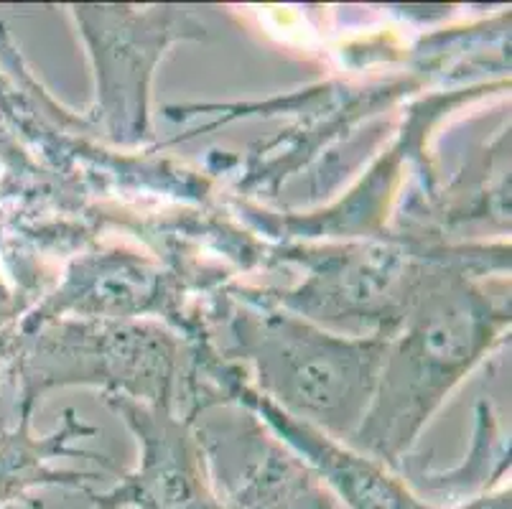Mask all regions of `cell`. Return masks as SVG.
Returning <instances> with one entry per match:
<instances>
[{
	"label": "cell",
	"mask_w": 512,
	"mask_h": 509,
	"mask_svg": "<svg viewBox=\"0 0 512 509\" xmlns=\"http://www.w3.org/2000/svg\"><path fill=\"white\" fill-rule=\"evenodd\" d=\"M487 252L441 270L388 336L370 410L347 446L398 469L446 395L500 342L510 306H497L472 275Z\"/></svg>",
	"instance_id": "6da1fadb"
},
{
	"label": "cell",
	"mask_w": 512,
	"mask_h": 509,
	"mask_svg": "<svg viewBox=\"0 0 512 509\" xmlns=\"http://www.w3.org/2000/svg\"><path fill=\"white\" fill-rule=\"evenodd\" d=\"M222 370L225 372L220 375V390L225 400H235L253 410L265 426L311 466V471L339 499L344 509H436L421 502L398 476L390 474L385 464L281 413L276 405L268 403L250 387L240 367L225 364ZM456 509H510V499L502 494L497 499L469 502Z\"/></svg>",
	"instance_id": "ba28073f"
},
{
	"label": "cell",
	"mask_w": 512,
	"mask_h": 509,
	"mask_svg": "<svg viewBox=\"0 0 512 509\" xmlns=\"http://www.w3.org/2000/svg\"><path fill=\"white\" fill-rule=\"evenodd\" d=\"M220 509H344L311 466L235 400L189 415Z\"/></svg>",
	"instance_id": "8992f818"
},
{
	"label": "cell",
	"mask_w": 512,
	"mask_h": 509,
	"mask_svg": "<svg viewBox=\"0 0 512 509\" xmlns=\"http://www.w3.org/2000/svg\"><path fill=\"white\" fill-rule=\"evenodd\" d=\"M184 288L176 273L138 252H92L69 265L64 283L46 296L18 329L49 319H148L166 316L181 329L184 319Z\"/></svg>",
	"instance_id": "9c48e42d"
},
{
	"label": "cell",
	"mask_w": 512,
	"mask_h": 509,
	"mask_svg": "<svg viewBox=\"0 0 512 509\" xmlns=\"http://www.w3.org/2000/svg\"><path fill=\"white\" fill-rule=\"evenodd\" d=\"M222 326L227 359L242 362L258 395L329 438L352 441L375 395L385 336L329 331L268 296H227Z\"/></svg>",
	"instance_id": "7a4b0ae2"
},
{
	"label": "cell",
	"mask_w": 512,
	"mask_h": 509,
	"mask_svg": "<svg viewBox=\"0 0 512 509\" xmlns=\"http://www.w3.org/2000/svg\"><path fill=\"white\" fill-rule=\"evenodd\" d=\"M34 410L31 405L18 408V423L0 436V507L26 497L31 489L44 487H79L87 489L100 476L87 471L59 469V459L82 456L72 448L79 438L95 436L97 428L79 420L74 410L64 413L62 426L49 436L34 433Z\"/></svg>",
	"instance_id": "30bf717a"
},
{
	"label": "cell",
	"mask_w": 512,
	"mask_h": 509,
	"mask_svg": "<svg viewBox=\"0 0 512 509\" xmlns=\"http://www.w3.org/2000/svg\"><path fill=\"white\" fill-rule=\"evenodd\" d=\"M95 67L92 120L118 146L151 138V79L171 44L204 39L194 8L72 6Z\"/></svg>",
	"instance_id": "5b68a950"
},
{
	"label": "cell",
	"mask_w": 512,
	"mask_h": 509,
	"mask_svg": "<svg viewBox=\"0 0 512 509\" xmlns=\"http://www.w3.org/2000/svg\"><path fill=\"white\" fill-rule=\"evenodd\" d=\"M8 95H11V82L0 74V110H3V105L8 102Z\"/></svg>",
	"instance_id": "7c38bea8"
},
{
	"label": "cell",
	"mask_w": 512,
	"mask_h": 509,
	"mask_svg": "<svg viewBox=\"0 0 512 509\" xmlns=\"http://www.w3.org/2000/svg\"><path fill=\"white\" fill-rule=\"evenodd\" d=\"M21 405L36 408L67 385L105 387L107 395L174 408L181 339L151 319H49L18 329L6 354Z\"/></svg>",
	"instance_id": "277c9868"
},
{
	"label": "cell",
	"mask_w": 512,
	"mask_h": 509,
	"mask_svg": "<svg viewBox=\"0 0 512 509\" xmlns=\"http://www.w3.org/2000/svg\"><path fill=\"white\" fill-rule=\"evenodd\" d=\"M479 250L377 235L344 245H299L283 255L304 265L306 278L268 298L329 331L388 339L441 270Z\"/></svg>",
	"instance_id": "3957f363"
},
{
	"label": "cell",
	"mask_w": 512,
	"mask_h": 509,
	"mask_svg": "<svg viewBox=\"0 0 512 509\" xmlns=\"http://www.w3.org/2000/svg\"><path fill=\"white\" fill-rule=\"evenodd\" d=\"M105 403L138 436L141 461L113 489L97 494L95 509H220L189 420L174 408L120 395H105Z\"/></svg>",
	"instance_id": "52a82bcc"
},
{
	"label": "cell",
	"mask_w": 512,
	"mask_h": 509,
	"mask_svg": "<svg viewBox=\"0 0 512 509\" xmlns=\"http://www.w3.org/2000/svg\"><path fill=\"white\" fill-rule=\"evenodd\" d=\"M23 301L6 286V280L0 275V367L6 362V354L16 339L18 324L23 319Z\"/></svg>",
	"instance_id": "8fae6325"
}]
</instances>
